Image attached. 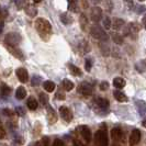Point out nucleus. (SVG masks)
Listing matches in <instances>:
<instances>
[{
    "label": "nucleus",
    "mask_w": 146,
    "mask_h": 146,
    "mask_svg": "<svg viewBox=\"0 0 146 146\" xmlns=\"http://www.w3.org/2000/svg\"><path fill=\"white\" fill-rule=\"evenodd\" d=\"M2 29H3V21H2L1 19H0V33H1Z\"/></svg>",
    "instance_id": "37"
},
{
    "label": "nucleus",
    "mask_w": 146,
    "mask_h": 146,
    "mask_svg": "<svg viewBox=\"0 0 146 146\" xmlns=\"http://www.w3.org/2000/svg\"><path fill=\"white\" fill-rule=\"evenodd\" d=\"M15 74H17V77L19 78V80L21 82H27L29 80V74H28V70L25 68H22V67L18 68L15 70Z\"/></svg>",
    "instance_id": "10"
},
{
    "label": "nucleus",
    "mask_w": 146,
    "mask_h": 146,
    "mask_svg": "<svg viewBox=\"0 0 146 146\" xmlns=\"http://www.w3.org/2000/svg\"><path fill=\"white\" fill-rule=\"evenodd\" d=\"M21 35L17 32H10L5 37V42H6L8 47H17L19 44L21 43Z\"/></svg>",
    "instance_id": "2"
},
{
    "label": "nucleus",
    "mask_w": 146,
    "mask_h": 146,
    "mask_svg": "<svg viewBox=\"0 0 146 146\" xmlns=\"http://www.w3.org/2000/svg\"><path fill=\"white\" fill-rule=\"evenodd\" d=\"M139 30V27L136 24V23H130L129 25L125 27L124 33H125V35H129L131 38L135 40V38L137 37Z\"/></svg>",
    "instance_id": "5"
},
{
    "label": "nucleus",
    "mask_w": 146,
    "mask_h": 146,
    "mask_svg": "<svg viewBox=\"0 0 146 146\" xmlns=\"http://www.w3.org/2000/svg\"><path fill=\"white\" fill-rule=\"evenodd\" d=\"M43 87L47 92H52V91H54V90H55V87H56V86H55V84H54L53 81L46 80V81H44L43 82Z\"/></svg>",
    "instance_id": "21"
},
{
    "label": "nucleus",
    "mask_w": 146,
    "mask_h": 146,
    "mask_svg": "<svg viewBox=\"0 0 146 146\" xmlns=\"http://www.w3.org/2000/svg\"><path fill=\"white\" fill-rule=\"evenodd\" d=\"M27 97V90L24 87H19L15 91V98L18 100H23Z\"/></svg>",
    "instance_id": "17"
},
{
    "label": "nucleus",
    "mask_w": 146,
    "mask_h": 146,
    "mask_svg": "<svg viewBox=\"0 0 146 146\" xmlns=\"http://www.w3.org/2000/svg\"><path fill=\"white\" fill-rule=\"evenodd\" d=\"M113 95H114V98L117 99L119 102H126V101L129 100L124 92H122V91H120V90L114 91V94H113Z\"/></svg>",
    "instance_id": "16"
},
{
    "label": "nucleus",
    "mask_w": 146,
    "mask_h": 146,
    "mask_svg": "<svg viewBox=\"0 0 146 146\" xmlns=\"http://www.w3.org/2000/svg\"><path fill=\"white\" fill-rule=\"evenodd\" d=\"M111 146H122V145H121V143H117V142H113Z\"/></svg>",
    "instance_id": "38"
},
{
    "label": "nucleus",
    "mask_w": 146,
    "mask_h": 146,
    "mask_svg": "<svg viewBox=\"0 0 146 146\" xmlns=\"http://www.w3.org/2000/svg\"><path fill=\"white\" fill-rule=\"evenodd\" d=\"M103 27H104L106 29H110V28H111V21H110L109 18H106V19L103 20Z\"/></svg>",
    "instance_id": "29"
},
{
    "label": "nucleus",
    "mask_w": 146,
    "mask_h": 146,
    "mask_svg": "<svg viewBox=\"0 0 146 146\" xmlns=\"http://www.w3.org/2000/svg\"><path fill=\"white\" fill-rule=\"evenodd\" d=\"M68 9L70 11H73L75 13H77L79 11V7H78V2L77 1H69L68 2Z\"/></svg>",
    "instance_id": "24"
},
{
    "label": "nucleus",
    "mask_w": 146,
    "mask_h": 146,
    "mask_svg": "<svg viewBox=\"0 0 146 146\" xmlns=\"http://www.w3.org/2000/svg\"><path fill=\"white\" fill-rule=\"evenodd\" d=\"M27 104H28V108H29L30 110H32V111H33V110H36L37 106H38V104H37V101L34 98H30L29 100H28V103H27Z\"/></svg>",
    "instance_id": "25"
},
{
    "label": "nucleus",
    "mask_w": 146,
    "mask_h": 146,
    "mask_svg": "<svg viewBox=\"0 0 146 146\" xmlns=\"http://www.w3.org/2000/svg\"><path fill=\"white\" fill-rule=\"evenodd\" d=\"M85 67H86V69H87L88 72L91 69V67H92V63H91V59H87L86 60V63H85Z\"/></svg>",
    "instance_id": "32"
},
{
    "label": "nucleus",
    "mask_w": 146,
    "mask_h": 146,
    "mask_svg": "<svg viewBox=\"0 0 146 146\" xmlns=\"http://www.w3.org/2000/svg\"><path fill=\"white\" fill-rule=\"evenodd\" d=\"M141 141V131L137 129H134L132 131L131 135H130V145L135 146L137 145Z\"/></svg>",
    "instance_id": "8"
},
{
    "label": "nucleus",
    "mask_w": 146,
    "mask_h": 146,
    "mask_svg": "<svg viewBox=\"0 0 146 146\" xmlns=\"http://www.w3.org/2000/svg\"><path fill=\"white\" fill-rule=\"evenodd\" d=\"M41 81V77H38V76H35V77H33V80H32V85L33 86H36L38 85V82Z\"/></svg>",
    "instance_id": "33"
},
{
    "label": "nucleus",
    "mask_w": 146,
    "mask_h": 146,
    "mask_svg": "<svg viewBox=\"0 0 146 146\" xmlns=\"http://www.w3.org/2000/svg\"><path fill=\"white\" fill-rule=\"evenodd\" d=\"M90 34L94 38H97V40H100V41H107L108 40V34L106 33V31L103 30V28H101L100 25H97L95 24L91 30H90Z\"/></svg>",
    "instance_id": "3"
},
{
    "label": "nucleus",
    "mask_w": 146,
    "mask_h": 146,
    "mask_svg": "<svg viewBox=\"0 0 146 146\" xmlns=\"http://www.w3.org/2000/svg\"><path fill=\"white\" fill-rule=\"evenodd\" d=\"M111 136L114 142L117 143H121V141L123 142V139H124V134H123V131L120 129V127H114L112 129L111 131Z\"/></svg>",
    "instance_id": "7"
},
{
    "label": "nucleus",
    "mask_w": 146,
    "mask_h": 146,
    "mask_svg": "<svg viewBox=\"0 0 146 146\" xmlns=\"http://www.w3.org/2000/svg\"><path fill=\"white\" fill-rule=\"evenodd\" d=\"M68 68H69V72H70V74L72 75H74V76H81L82 75V73H81V70L77 67V66L73 65V64H69L68 65Z\"/></svg>",
    "instance_id": "22"
},
{
    "label": "nucleus",
    "mask_w": 146,
    "mask_h": 146,
    "mask_svg": "<svg viewBox=\"0 0 146 146\" xmlns=\"http://www.w3.org/2000/svg\"><path fill=\"white\" fill-rule=\"evenodd\" d=\"M91 20L95 22H98L101 20L102 18V10L99 7H95L92 10H91Z\"/></svg>",
    "instance_id": "12"
},
{
    "label": "nucleus",
    "mask_w": 146,
    "mask_h": 146,
    "mask_svg": "<svg viewBox=\"0 0 146 146\" xmlns=\"http://www.w3.org/2000/svg\"><path fill=\"white\" fill-rule=\"evenodd\" d=\"M10 92H11V88L9 87L8 85H6V84H1V87H0V96H1L2 98H7V97H9Z\"/></svg>",
    "instance_id": "15"
},
{
    "label": "nucleus",
    "mask_w": 146,
    "mask_h": 146,
    "mask_svg": "<svg viewBox=\"0 0 146 146\" xmlns=\"http://www.w3.org/2000/svg\"><path fill=\"white\" fill-rule=\"evenodd\" d=\"M59 114L66 122H70L73 120V113L67 107H60L59 108Z\"/></svg>",
    "instance_id": "9"
},
{
    "label": "nucleus",
    "mask_w": 146,
    "mask_h": 146,
    "mask_svg": "<svg viewBox=\"0 0 146 146\" xmlns=\"http://www.w3.org/2000/svg\"><path fill=\"white\" fill-rule=\"evenodd\" d=\"M47 120L50 123H55L57 121V117H56V113H55V110L51 108V107H47Z\"/></svg>",
    "instance_id": "14"
},
{
    "label": "nucleus",
    "mask_w": 146,
    "mask_h": 146,
    "mask_svg": "<svg viewBox=\"0 0 146 146\" xmlns=\"http://www.w3.org/2000/svg\"><path fill=\"white\" fill-rule=\"evenodd\" d=\"M80 22H81V27H82V29L85 30V25L87 24V19H86L85 15H81V17H80Z\"/></svg>",
    "instance_id": "31"
},
{
    "label": "nucleus",
    "mask_w": 146,
    "mask_h": 146,
    "mask_svg": "<svg viewBox=\"0 0 146 146\" xmlns=\"http://www.w3.org/2000/svg\"><path fill=\"white\" fill-rule=\"evenodd\" d=\"M59 19H60V21L63 22L64 24H66V25H69V24H72L74 22L73 17L69 15L68 12H63L62 15H59Z\"/></svg>",
    "instance_id": "13"
},
{
    "label": "nucleus",
    "mask_w": 146,
    "mask_h": 146,
    "mask_svg": "<svg viewBox=\"0 0 146 146\" xmlns=\"http://www.w3.org/2000/svg\"><path fill=\"white\" fill-rule=\"evenodd\" d=\"M112 38H113V41L117 44H122L123 43V37L121 36V35H119L117 33H114L113 35H112Z\"/></svg>",
    "instance_id": "28"
},
{
    "label": "nucleus",
    "mask_w": 146,
    "mask_h": 146,
    "mask_svg": "<svg viewBox=\"0 0 146 146\" xmlns=\"http://www.w3.org/2000/svg\"><path fill=\"white\" fill-rule=\"evenodd\" d=\"M124 24L125 22L124 20H122V19H114L112 23H111V25L113 27V29L114 30H121L122 28H124Z\"/></svg>",
    "instance_id": "18"
},
{
    "label": "nucleus",
    "mask_w": 146,
    "mask_h": 146,
    "mask_svg": "<svg viewBox=\"0 0 146 146\" xmlns=\"http://www.w3.org/2000/svg\"><path fill=\"white\" fill-rule=\"evenodd\" d=\"M40 101H41V103H42L43 106H47V104H48V97H47V95L41 92V94H40Z\"/></svg>",
    "instance_id": "27"
},
{
    "label": "nucleus",
    "mask_w": 146,
    "mask_h": 146,
    "mask_svg": "<svg viewBox=\"0 0 146 146\" xmlns=\"http://www.w3.org/2000/svg\"><path fill=\"white\" fill-rule=\"evenodd\" d=\"M35 29L38 32L40 36L44 41H47L52 34V25L51 23L44 18H38L35 21Z\"/></svg>",
    "instance_id": "1"
},
{
    "label": "nucleus",
    "mask_w": 146,
    "mask_h": 146,
    "mask_svg": "<svg viewBox=\"0 0 146 146\" xmlns=\"http://www.w3.org/2000/svg\"><path fill=\"white\" fill-rule=\"evenodd\" d=\"M108 88H109V84H108V81H102L101 84H100V90H108Z\"/></svg>",
    "instance_id": "30"
},
{
    "label": "nucleus",
    "mask_w": 146,
    "mask_h": 146,
    "mask_svg": "<svg viewBox=\"0 0 146 146\" xmlns=\"http://www.w3.org/2000/svg\"><path fill=\"white\" fill-rule=\"evenodd\" d=\"M5 112H6V114H8V115H12L13 114L11 110H5Z\"/></svg>",
    "instance_id": "36"
},
{
    "label": "nucleus",
    "mask_w": 146,
    "mask_h": 146,
    "mask_svg": "<svg viewBox=\"0 0 146 146\" xmlns=\"http://www.w3.org/2000/svg\"><path fill=\"white\" fill-rule=\"evenodd\" d=\"M125 85H126V82L121 77H117V78L113 79V86L115 88H117V89H122L123 87H125Z\"/></svg>",
    "instance_id": "19"
},
{
    "label": "nucleus",
    "mask_w": 146,
    "mask_h": 146,
    "mask_svg": "<svg viewBox=\"0 0 146 146\" xmlns=\"http://www.w3.org/2000/svg\"><path fill=\"white\" fill-rule=\"evenodd\" d=\"M53 146H64V143H63L60 139H55V142H54Z\"/></svg>",
    "instance_id": "35"
},
{
    "label": "nucleus",
    "mask_w": 146,
    "mask_h": 146,
    "mask_svg": "<svg viewBox=\"0 0 146 146\" xmlns=\"http://www.w3.org/2000/svg\"><path fill=\"white\" fill-rule=\"evenodd\" d=\"M95 143L97 146H108L109 139H108V134L106 130H98L95 135Z\"/></svg>",
    "instance_id": "4"
},
{
    "label": "nucleus",
    "mask_w": 146,
    "mask_h": 146,
    "mask_svg": "<svg viewBox=\"0 0 146 146\" xmlns=\"http://www.w3.org/2000/svg\"><path fill=\"white\" fill-rule=\"evenodd\" d=\"M79 132H80V135L82 136V139H85L86 142H90V139H91V131H90V129L88 126H86V125L79 126Z\"/></svg>",
    "instance_id": "11"
},
{
    "label": "nucleus",
    "mask_w": 146,
    "mask_h": 146,
    "mask_svg": "<svg viewBox=\"0 0 146 146\" xmlns=\"http://www.w3.org/2000/svg\"><path fill=\"white\" fill-rule=\"evenodd\" d=\"M63 87H64L66 91H72L74 87H75V85H74L73 81H70L69 79H65V80L63 81Z\"/></svg>",
    "instance_id": "23"
},
{
    "label": "nucleus",
    "mask_w": 146,
    "mask_h": 146,
    "mask_svg": "<svg viewBox=\"0 0 146 146\" xmlns=\"http://www.w3.org/2000/svg\"><path fill=\"white\" fill-rule=\"evenodd\" d=\"M96 104L99 108L104 109V108H108L109 107V101L107 99H104V98H98V99H96Z\"/></svg>",
    "instance_id": "20"
},
{
    "label": "nucleus",
    "mask_w": 146,
    "mask_h": 146,
    "mask_svg": "<svg viewBox=\"0 0 146 146\" xmlns=\"http://www.w3.org/2000/svg\"><path fill=\"white\" fill-rule=\"evenodd\" d=\"M92 90H94L92 85L87 82V81L81 82L80 85H79V87H78V91L84 96H90L92 94Z\"/></svg>",
    "instance_id": "6"
},
{
    "label": "nucleus",
    "mask_w": 146,
    "mask_h": 146,
    "mask_svg": "<svg viewBox=\"0 0 146 146\" xmlns=\"http://www.w3.org/2000/svg\"><path fill=\"white\" fill-rule=\"evenodd\" d=\"M25 12H27L31 18H33V17H35V15H36L37 10L34 7H27L25 8Z\"/></svg>",
    "instance_id": "26"
},
{
    "label": "nucleus",
    "mask_w": 146,
    "mask_h": 146,
    "mask_svg": "<svg viewBox=\"0 0 146 146\" xmlns=\"http://www.w3.org/2000/svg\"><path fill=\"white\" fill-rule=\"evenodd\" d=\"M56 99H58V100H65V95H64V92L58 91V92L56 94Z\"/></svg>",
    "instance_id": "34"
}]
</instances>
